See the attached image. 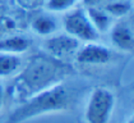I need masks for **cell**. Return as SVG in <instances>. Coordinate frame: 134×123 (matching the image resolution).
Masks as SVG:
<instances>
[{"label":"cell","mask_w":134,"mask_h":123,"mask_svg":"<svg viewBox=\"0 0 134 123\" xmlns=\"http://www.w3.org/2000/svg\"><path fill=\"white\" fill-rule=\"evenodd\" d=\"M63 27L65 33L70 35L79 42H91L98 41L100 33L94 30L91 20L88 18L86 9L83 8H73L65 12L63 18Z\"/></svg>","instance_id":"obj_4"},{"label":"cell","mask_w":134,"mask_h":123,"mask_svg":"<svg viewBox=\"0 0 134 123\" xmlns=\"http://www.w3.org/2000/svg\"><path fill=\"white\" fill-rule=\"evenodd\" d=\"M82 42L75 40L68 33H54L46 37L42 42V50L45 54L55 59L64 60L74 57Z\"/></svg>","instance_id":"obj_5"},{"label":"cell","mask_w":134,"mask_h":123,"mask_svg":"<svg viewBox=\"0 0 134 123\" xmlns=\"http://www.w3.org/2000/svg\"><path fill=\"white\" fill-rule=\"evenodd\" d=\"M74 59L82 65H103L113 59V50L97 41L83 42L74 54Z\"/></svg>","instance_id":"obj_6"},{"label":"cell","mask_w":134,"mask_h":123,"mask_svg":"<svg viewBox=\"0 0 134 123\" xmlns=\"http://www.w3.org/2000/svg\"><path fill=\"white\" fill-rule=\"evenodd\" d=\"M77 101V91L65 82L56 83L18 104L4 123H24L40 115L70 110Z\"/></svg>","instance_id":"obj_2"},{"label":"cell","mask_w":134,"mask_h":123,"mask_svg":"<svg viewBox=\"0 0 134 123\" xmlns=\"http://www.w3.org/2000/svg\"><path fill=\"white\" fill-rule=\"evenodd\" d=\"M70 73L72 67L64 60L55 59L45 53L37 54L15 76L12 86V98L22 102L37 92L64 82Z\"/></svg>","instance_id":"obj_1"},{"label":"cell","mask_w":134,"mask_h":123,"mask_svg":"<svg viewBox=\"0 0 134 123\" xmlns=\"http://www.w3.org/2000/svg\"><path fill=\"white\" fill-rule=\"evenodd\" d=\"M24 65L21 54L0 51V78L15 77Z\"/></svg>","instance_id":"obj_9"},{"label":"cell","mask_w":134,"mask_h":123,"mask_svg":"<svg viewBox=\"0 0 134 123\" xmlns=\"http://www.w3.org/2000/svg\"><path fill=\"white\" fill-rule=\"evenodd\" d=\"M110 41L115 49L125 53H132L134 48V36H133V26L130 20L120 19L114 22L113 26L109 30Z\"/></svg>","instance_id":"obj_7"},{"label":"cell","mask_w":134,"mask_h":123,"mask_svg":"<svg viewBox=\"0 0 134 123\" xmlns=\"http://www.w3.org/2000/svg\"><path fill=\"white\" fill-rule=\"evenodd\" d=\"M125 123H134V119H133V117H129V119L126 121Z\"/></svg>","instance_id":"obj_15"},{"label":"cell","mask_w":134,"mask_h":123,"mask_svg":"<svg viewBox=\"0 0 134 123\" xmlns=\"http://www.w3.org/2000/svg\"><path fill=\"white\" fill-rule=\"evenodd\" d=\"M107 1H109V0H107Z\"/></svg>","instance_id":"obj_16"},{"label":"cell","mask_w":134,"mask_h":123,"mask_svg":"<svg viewBox=\"0 0 134 123\" xmlns=\"http://www.w3.org/2000/svg\"><path fill=\"white\" fill-rule=\"evenodd\" d=\"M103 9L113 18H123L130 13L132 1L130 0H109L105 4Z\"/></svg>","instance_id":"obj_12"},{"label":"cell","mask_w":134,"mask_h":123,"mask_svg":"<svg viewBox=\"0 0 134 123\" xmlns=\"http://www.w3.org/2000/svg\"><path fill=\"white\" fill-rule=\"evenodd\" d=\"M32 41L26 36H9L0 40V51L3 53H14V54H22L30 49Z\"/></svg>","instance_id":"obj_11"},{"label":"cell","mask_w":134,"mask_h":123,"mask_svg":"<svg viewBox=\"0 0 134 123\" xmlns=\"http://www.w3.org/2000/svg\"><path fill=\"white\" fill-rule=\"evenodd\" d=\"M58 28H59V23L51 13H40L35 16L31 20L32 32L42 37H49L56 33Z\"/></svg>","instance_id":"obj_8"},{"label":"cell","mask_w":134,"mask_h":123,"mask_svg":"<svg viewBox=\"0 0 134 123\" xmlns=\"http://www.w3.org/2000/svg\"><path fill=\"white\" fill-rule=\"evenodd\" d=\"M79 0H47L45 8L50 13H65L73 9Z\"/></svg>","instance_id":"obj_13"},{"label":"cell","mask_w":134,"mask_h":123,"mask_svg":"<svg viewBox=\"0 0 134 123\" xmlns=\"http://www.w3.org/2000/svg\"><path fill=\"white\" fill-rule=\"evenodd\" d=\"M116 105V98L110 89L98 86L90 92L84 106L86 123H109Z\"/></svg>","instance_id":"obj_3"},{"label":"cell","mask_w":134,"mask_h":123,"mask_svg":"<svg viewBox=\"0 0 134 123\" xmlns=\"http://www.w3.org/2000/svg\"><path fill=\"white\" fill-rule=\"evenodd\" d=\"M4 101H5V90H4V86L0 83V110L4 106Z\"/></svg>","instance_id":"obj_14"},{"label":"cell","mask_w":134,"mask_h":123,"mask_svg":"<svg viewBox=\"0 0 134 123\" xmlns=\"http://www.w3.org/2000/svg\"><path fill=\"white\" fill-rule=\"evenodd\" d=\"M86 13L91 20L92 26L94 27V30L100 35L109 32L110 27L114 23V18L103 8H100L97 5H90L86 9Z\"/></svg>","instance_id":"obj_10"}]
</instances>
